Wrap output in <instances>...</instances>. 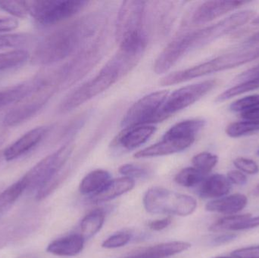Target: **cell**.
Returning a JSON list of instances; mask_svg holds the SVG:
<instances>
[{
  "mask_svg": "<svg viewBox=\"0 0 259 258\" xmlns=\"http://www.w3.org/2000/svg\"><path fill=\"white\" fill-rule=\"evenodd\" d=\"M258 89H259L258 80H251L240 82L239 84L232 86V87L222 92L220 95H218L215 101L218 103L223 102V101H228V99L233 98V97L237 96V95H241V94L246 93V92Z\"/></svg>",
  "mask_w": 259,
  "mask_h": 258,
  "instance_id": "obj_31",
  "label": "cell"
},
{
  "mask_svg": "<svg viewBox=\"0 0 259 258\" xmlns=\"http://www.w3.org/2000/svg\"><path fill=\"white\" fill-rule=\"evenodd\" d=\"M257 154L259 156V149L258 150V151H257Z\"/></svg>",
  "mask_w": 259,
  "mask_h": 258,
  "instance_id": "obj_55",
  "label": "cell"
},
{
  "mask_svg": "<svg viewBox=\"0 0 259 258\" xmlns=\"http://www.w3.org/2000/svg\"><path fill=\"white\" fill-rule=\"evenodd\" d=\"M41 78L37 77L30 81L24 82L9 89L0 90V111L12 103H18L30 95L40 85Z\"/></svg>",
  "mask_w": 259,
  "mask_h": 258,
  "instance_id": "obj_23",
  "label": "cell"
},
{
  "mask_svg": "<svg viewBox=\"0 0 259 258\" xmlns=\"http://www.w3.org/2000/svg\"><path fill=\"white\" fill-rule=\"evenodd\" d=\"M101 13L81 17L47 35L33 51L32 63L50 65L75 55L100 33Z\"/></svg>",
  "mask_w": 259,
  "mask_h": 258,
  "instance_id": "obj_1",
  "label": "cell"
},
{
  "mask_svg": "<svg viewBox=\"0 0 259 258\" xmlns=\"http://www.w3.org/2000/svg\"><path fill=\"white\" fill-rule=\"evenodd\" d=\"M26 192V186L20 179L0 193V220L9 212L18 198Z\"/></svg>",
  "mask_w": 259,
  "mask_h": 258,
  "instance_id": "obj_27",
  "label": "cell"
},
{
  "mask_svg": "<svg viewBox=\"0 0 259 258\" xmlns=\"http://www.w3.org/2000/svg\"><path fill=\"white\" fill-rule=\"evenodd\" d=\"M6 137H7V133L5 130L0 131V146L4 143Z\"/></svg>",
  "mask_w": 259,
  "mask_h": 258,
  "instance_id": "obj_49",
  "label": "cell"
},
{
  "mask_svg": "<svg viewBox=\"0 0 259 258\" xmlns=\"http://www.w3.org/2000/svg\"><path fill=\"white\" fill-rule=\"evenodd\" d=\"M146 4L144 1L123 2L115 24V39L119 45L130 38L146 33L143 25Z\"/></svg>",
  "mask_w": 259,
  "mask_h": 258,
  "instance_id": "obj_12",
  "label": "cell"
},
{
  "mask_svg": "<svg viewBox=\"0 0 259 258\" xmlns=\"http://www.w3.org/2000/svg\"><path fill=\"white\" fill-rule=\"evenodd\" d=\"M42 213L30 209L12 217L0 227V250L27 239L40 227Z\"/></svg>",
  "mask_w": 259,
  "mask_h": 258,
  "instance_id": "obj_10",
  "label": "cell"
},
{
  "mask_svg": "<svg viewBox=\"0 0 259 258\" xmlns=\"http://www.w3.org/2000/svg\"><path fill=\"white\" fill-rule=\"evenodd\" d=\"M0 8L5 12L14 15L17 18H26L29 15L28 5L27 1H1L0 0Z\"/></svg>",
  "mask_w": 259,
  "mask_h": 258,
  "instance_id": "obj_35",
  "label": "cell"
},
{
  "mask_svg": "<svg viewBox=\"0 0 259 258\" xmlns=\"http://www.w3.org/2000/svg\"><path fill=\"white\" fill-rule=\"evenodd\" d=\"M107 39L104 30L87 44L74 57L58 68L62 89H67L84 77L99 63L106 48Z\"/></svg>",
  "mask_w": 259,
  "mask_h": 258,
  "instance_id": "obj_2",
  "label": "cell"
},
{
  "mask_svg": "<svg viewBox=\"0 0 259 258\" xmlns=\"http://www.w3.org/2000/svg\"><path fill=\"white\" fill-rule=\"evenodd\" d=\"M259 106V94L248 95L234 101L230 106V109L234 112H246Z\"/></svg>",
  "mask_w": 259,
  "mask_h": 258,
  "instance_id": "obj_36",
  "label": "cell"
},
{
  "mask_svg": "<svg viewBox=\"0 0 259 258\" xmlns=\"http://www.w3.org/2000/svg\"><path fill=\"white\" fill-rule=\"evenodd\" d=\"M257 59H259V45L254 47L241 45V48L192 67L190 74L193 79L198 78L213 73L237 68Z\"/></svg>",
  "mask_w": 259,
  "mask_h": 258,
  "instance_id": "obj_11",
  "label": "cell"
},
{
  "mask_svg": "<svg viewBox=\"0 0 259 258\" xmlns=\"http://www.w3.org/2000/svg\"><path fill=\"white\" fill-rule=\"evenodd\" d=\"M18 27V21L12 18H0V32L12 31Z\"/></svg>",
  "mask_w": 259,
  "mask_h": 258,
  "instance_id": "obj_45",
  "label": "cell"
},
{
  "mask_svg": "<svg viewBox=\"0 0 259 258\" xmlns=\"http://www.w3.org/2000/svg\"><path fill=\"white\" fill-rule=\"evenodd\" d=\"M241 118L247 121H259V106L250 110L240 113Z\"/></svg>",
  "mask_w": 259,
  "mask_h": 258,
  "instance_id": "obj_47",
  "label": "cell"
},
{
  "mask_svg": "<svg viewBox=\"0 0 259 258\" xmlns=\"http://www.w3.org/2000/svg\"><path fill=\"white\" fill-rule=\"evenodd\" d=\"M218 162H219V157L215 154L207 152V151L199 153L192 159V163L194 168L205 174L211 172L217 165Z\"/></svg>",
  "mask_w": 259,
  "mask_h": 258,
  "instance_id": "obj_34",
  "label": "cell"
},
{
  "mask_svg": "<svg viewBox=\"0 0 259 258\" xmlns=\"http://www.w3.org/2000/svg\"><path fill=\"white\" fill-rule=\"evenodd\" d=\"M167 90L157 91L134 103L121 121L123 128L140 125H152L154 118L168 96Z\"/></svg>",
  "mask_w": 259,
  "mask_h": 258,
  "instance_id": "obj_13",
  "label": "cell"
},
{
  "mask_svg": "<svg viewBox=\"0 0 259 258\" xmlns=\"http://www.w3.org/2000/svg\"><path fill=\"white\" fill-rule=\"evenodd\" d=\"M234 165L239 171L246 173L249 175H254L259 172V166L256 162L252 159L246 158H237L234 161Z\"/></svg>",
  "mask_w": 259,
  "mask_h": 258,
  "instance_id": "obj_39",
  "label": "cell"
},
{
  "mask_svg": "<svg viewBox=\"0 0 259 258\" xmlns=\"http://www.w3.org/2000/svg\"><path fill=\"white\" fill-rule=\"evenodd\" d=\"M252 194H253L255 196L259 197V183H258V184L255 186V187L254 188Z\"/></svg>",
  "mask_w": 259,
  "mask_h": 258,
  "instance_id": "obj_50",
  "label": "cell"
},
{
  "mask_svg": "<svg viewBox=\"0 0 259 258\" xmlns=\"http://www.w3.org/2000/svg\"><path fill=\"white\" fill-rule=\"evenodd\" d=\"M106 219L105 212L97 209L86 215L80 223V235L85 240L91 239L101 230Z\"/></svg>",
  "mask_w": 259,
  "mask_h": 258,
  "instance_id": "obj_26",
  "label": "cell"
},
{
  "mask_svg": "<svg viewBox=\"0 0 259 258\" xmlns=\"http://www.w3.org/2000/svg\"><path fill=\"white\" fill-rule=\"evenodd\" d=\"M214 258H234V257H218Z\"/></svg>",
  "mask_w": 259,
  "mask_h": 258,
  "instance_id": "obj_54",
  "label": "cell"
},
{
  "mask_svg": "<svg viewBox=\"0 0 259 258\" xmlns=\"http://www.w3.org/2000/svg\"><path fill=\"white\" fill-rule=\"evenodd\" d=\"M122 258H143L142 257H140V256L137 255V254H131V256H129V257H122Z\"/></svg>",
  "mask_w": 259,
  "mask_h": 258,
  "instance_id": "obj_52",
  "label": "cell"
},
{
  "mask_svg": "<svg viewBox=\"0 0 259 258\" xmlns=\"http://www.w3.org/2000/svg\"><path fill=\"white\" fill-rule=\"evenodd\" d=\"M172 219L170 217L163 218L161 220H156V221H151L148 224L149 229L154 231H161L164 229L168 227L171 224Z\"/></svg>",
  "mask_w": 259,
  "mask_h": 258,
  "instance_id": "obj_44",
  "label": "cell"
},
{
  "mask_svg": "<svg viewBox=\"0 0 259 258\" xmlns=\"http://www.w3.org/2000/svg\"><path fill=\"white\" fill-rule=\"evenodd\" d=\"M259 45V32L246 39L242 45L246 47H254Z\"/></svg>",
  "mask_w": 259,
  "mask_h": 258,
  "instance_id": "obj_48",
  "label": "cell"
},
{
  "mask_svg": "<svg viewBox=\"0 0 259 258\" xmlns=\"http://www.w3.org/2000/svg\"><path fill=\"white\" fill-rule=\"evenodd\" d=\"M190 247L189 242L173 241L148 247L134 254L143 258H165L187 251Z\"/></svg>",
  "mask_w": 259,
  "mask_h": 258,
  "instance_id": "obj_22",
  "label": "cell"
},
{
  "mask_svg": "<svg viewBox=\"0 0 259 258\" xmlns=\"http://www.w3.org/2000/svg\"><path fill=\"white\" fill-rule=\"evenodd\" d=\"M231 189V182L222 174H214L207 177L199 184L198 194L202 198H219L229 193Z\"/></svg>",
  "mask_w": 259,
  "mask_h": 258,
  "instance_id": "obj_21",
  "label": "cell"
},
{
  "mask_svg": "<svg viewBox=\"0 0 259 258\" xmlns=\"http://www.w3.org/2000/svg\"><path fill=\"white\" fill-rule=\"evenodd\" d=\"M242 1H207L196 8L191 21L196 25L206 24L246 4Z\"/></svg>",
  "mask_w": 259,
  "mask_h": 258,
  "instance_id": "obj_14",
  "label": "cell"
},
{
  "mask_svg": "<svg viewBox=\"0 0 259 258\" xmlns=\"http://www.w3.org/2000/svg\"><path fill=\"white\" fill-rule=\"evenodd\" d=\"M227 135L231 138H239L259 132V121H246L229 124L225 130Z\"/></svg>",
  "mask_w": 259,
  "mask_h": 258,
  "instance_id": "obj_30",
  "label": "cell"
},
{
  "mask_svg": "<svg viewBox=\"0 0 259 258\" xmlns=\"http://www.w3.org/2000/svg\"><path fill=\"white\" fill-rule=\"evenodd\" d=\"M85 239L80 234H70L49 244L47 251L60 257H74L83 251Z\"/></svg>",
  "mask_w": 259,
  "mask_h": 258,
  "instance_id": "obj_18",
  "label": "cell"
},
{
  "mask_svg": "<svg viewBox=\"0 0 259 258\" xmlns=\"http://www.w3.org/2000/svg\"><path fill=\"white\" fill-rule=\"evenodd\" d=\"M28 59L29 53L26 50L21 48L0 53V71L19 66Z\"/></svg>",
  "mask_w": 259,
  "mask_h": 258,
  "instance_id": "obj_29",
  "label": "cell"
},
{
  "mask_svg": "<svg viewBox=\"0 0 259 258\" xmlns=\"http://www.w3.org/2000/svg\"><path fill=\"white\" fill-rule=\"evenodd\" d=\"M227 178L228 179L231 183H234L238 186H242V185L246 184L247 182V177L243 174V172L240 171H231L228 173Z\"/></svg>",
  "mask_w": 259,
  "mask_h": 258,
  "instance_id": "obj_42",
  "label": "cell"
},
{
  "mask_svg": "<svg viewBox=\"0 0 259 258\" xmlns=\"http://www.w3.org/2000/svg\"><path fill=\"white\" fill-rule=\"evenodd\" d=\"M112 180L111 174L104 170H96L89 173L80 182V193L91 197L100 192Z\"/></svg>",
  "mask_w": 259,
  "mask_h": 258,
  "instance_id": "obj_24",
  "label": "cell"
},
{
  "mask_svg": "<svg viewBox=\"0 0 259 258\" xmlns=\"http://www.w3.org/2000/svg\"><path fill=\"white\" fill-rule=\"evenodd\" d=\"M254 17L255 12L253 10L240 11L212 25L183 33V42L187 54L205 46L233 30H237L253 19Z\"/></svg>",
  "mask_w": 259,
  "mask_h": 258,
  "instance_id": "obj_5",
  "label": "cell"
},
{
  "mask_svg": "<svg viewBox=\"0 0 259 258\" xmlns=\"http://www.w3.org/2000/svg\"><path fill=\"white\" fill-rule=\"evenodd\" d=\"M85 0L27 1L29 15L39 24L51 26L77 15L89 4Z\"/></svg>",
  "mask_w": 259,
  "mask_h": 258,
  "instance_id": "obj_7",
  "label": "cell"
},
{
  "mask_svg": "<svg viewBox=\"0 0 259 258\" xmlns=\"http://www.w3.org/2000/svg\"><path fill=\"white\" fill-rule=\"evenodd\" d=\"M234 258H259V245L239 248L231 253Z\"/></svg>",
  "mask_w": 259,
  "mask_h": 258,
  "instance_id": "obj_40",
  "label": "cell"
},
{
  "mask_svg": "<svg viewBox=\"0 0 259 258\" xmlns=\"http://www.w3.org/2000/svg\"><path fill=\"white\" fill-rule=\"evenodd\" d=\"M194 142V139L162 137V139L157 143L136 153L134 157L145 159L175 154L187 149Z\"/></svg>",
  "mask_w": 259,
  "mask_h": 258,
  "instance_id": "obj_16",
  "label": "cell"
},
{
  "mask_svg": "<svg viewBox=\"0 0 259 258\" xmlns=\"http://www.w3.org/2000/svg\"><path fill=\"white\" fill-rule=\"evenodd\" d=\"M252 24H255V25H258L259 17H257V18H253V20H252Z\"/></svg>",
  "mask_w": 259,
  "mask_h": 258,
  "instance_id": "obj_51",
  "label": "cell"
},
{
  "mask_svg": "<svg viewBox=\"0 0 259 258\" xmlns=\"http://www.w3.org/2000/svg\"><path fill=\"white\" fill-rule=\"evenodd\" d=\"M131 239V234L128 232H118L109 236L102 244V247L107 249L121 248L125 246Z\"/></svg>",
  "mask_w": 259,
  "mask_h": 258,
  "instance_id": "obj_37",
  "label": "cell"
},
{
  "mask_svg": "<svg viewBox=\"0 0 259 258\" xmlns=\"http://www.w3.org/2000/svg\"><path fill=\"white\" fill-rule=\"evenodd\" d=\"M259 80V65L254 68H250L247 71H244L236 78L237 81L243 82L246 80Z\"/></svg>",
  "mask_w": 259,
  "mask_h": 258,
  "instance_id": "obj_43",
  "label": "cell"
},
{
  "mask_svg": "<svg viewBox=\"0 0 259 258\" xmlns=\"http://www.w3.org/2000/svg\"><path fill=\"white\" fill-rule=\"evenodd\" d=\"M33 41V37L26 33H14V34L0 36V49L5 48H19L28 45Z\"/></svg>",
  "mask_w": 259,
  "mask_h": 258,
  "instance_id": "obj_33",
  "label": "cell"
},
{
  "mask_svg": "<svg viewBox=\"0 0 259 258\" xmlns=\"http://www.w3.org/2000/svg\"><path fill=\"white\" fill-rule=\"evenodd\" d=\"M74 148V144L68 142L57 151L44 158L30 171H27L21 177V180L27 187L26 192L36 195L39 189H42L63 169Z\"/></svg>",
  "mask_w": 259,
  "mask_h": 258,
  "instance_id": "obj_6",
  "label": "cell"
},
{
  "mask_svg": "<svg viewBox=\"0 0 259 258\" xmlns=\"http://www.w3.org/2000/svg\"><path fill=\"white\" fill-rule=\"evenodd\" d=\"M119 172L124 177L131 179L145 178L150 174L149 168L134 164H126L120 167Z\"/></svg>",
  "mask_w": 259,
  "mask_h": 258,
  "instance_id": "obj_38",
  "label": "cell"
},
{
  "mask_svg": "<svg viewBox=\"0 0 259 258\" xmlns=\"http://www.w3.org/2000/svg\"><path fill=\"white\" fill-rule=\"evenodd\" d=\"M205 122L204 120L191 119L181 121L170 127L163 137L177 139H196V136L201 131Z\"/></svg>",
  "mask_w": 259,
  "mask_h": 258,
  "instance_id": "obj_25",
  "label": "cell"
},
{
  "mask_svg": "<svg viewBox=\"0 0 259 258\" xmlns=\"http://www.w3.org/2000/svg\"><path fill=\"white\" fill-rule=\"evenodd\" d=\"M250 214L241 215H229L228 217L221 218L219 221L211 224L209 227V231L213 233L221 232L232 231L233 228L239 223L251 218Z\"/></svg>",
  "mask_w": 259,
  "mask_h": 258,
  "instance_id": "obj_32",
  "label": "cell"
},
{
  "mask_svg": "<svg viewBox=\"0 0 259 258\" xmlns=\"http://www.w3.org/2000/svg\"><path fill=\"white\" fill-rule=\"evenodd\" d=\"M237 236L234 233H226L220 235L213 239L212 243L215 245H222L229 243L237 239Z\"/></svg>",
  "mask_w": 259,
  "mask_h": 258,
  "instance_id": "obj_46",
  "label": "cell"
},
{
  "mask_svg": "<svg viewBox=\"0 0 259 258\" xmlns=\"http://www.w3.org/2000/svg\"><path fill=\"white\" fill-rule=\"evenodd\" d=\"M118 80L119 77L115 73L103 67L95 77L68 94L59 105L58 112L60 114L71 112L107 90Z\"/></svg>",
  "mask_w": 259,
  "mask_h": 258,
  "instance_id": "obj_8",
  "label": "cell"
},
{
  "mask_svg": "<svg viewBox=\"0 0 259 258\" xmlns=\"http://www.w3.org/2000/svg\"><path fill=\"white\" fill-rule=\"evenodd\" d=\"M3 185L0 184V193L3 192Z\"/></svg>",
  "mask_w": 259,
  "mask_h": 258,
  "instance_id": "obj_53",
  "label": "cell"
},
{
  "mask_svg": "<svg viewBox=\"0 0 259 258\" xmlns=\"http://www.w3.org/2000/svg\"><path fill=\"white\" fill-rule=\"evenodd\" d=\"M143 201L146 212L152 215L187 217L197 208V201L193 197L158 186L148 189Z\"/></svg>",
  "mask_w": 259,
  "mask_h": 258,
  "instance_id": "obj_4",
  "label": "cell"
},
{
  "mask_svg": "<svg viewBox=\"0 0 259 258\" xmlns=\"http://www.w3.org/2000/svg\"><path fill=\"white\" fill-rule=\"evenodd\" d=\"M248 199L243 194H234L209 201L205 206L208 212L232 215L241 212L247 205Z\"/></svg>",
  "mask_w": 259,
  "mask_h": 258,
  "instance_id": "obj_20",
  "label": "cell"
},
{
  "mask_svg": "<svg viewBox=\"0 0 259 258\" xmlns=\"http://www.w3.org/2000/svg\"><path fill=\"white\" fill-rule=\"evenodd\" d=\"M41 77V83L30 95L18 102L16 107L8 112L3 120L6 127H15L36 115L53 95L61 89L56 71Z\"/></svg>",
  "mask_w": 259,
  "mask_h": 258,
  "instance_id": "obj_3",
  "label": "cell"
},
{
  "mask_svg": "<svg viewBox=\"0 0 259 258\" xmlns=\"http://www.w3.org/2000/svg\"><path fill=\"white\" fill-rule=\"evenodd\" d=\"M50 127H38L23 135L15 142L9 145L3 153L8 162L15 160L38 145L50 131Z\"/></svg>",
  "mask_w": 259,
  "mask_h": 258,
  "instance_id": "obj_15",
  "label": "cell"
},
{
  "mask_svg": "<svg viewBox=\"0 0 259 258\" xmlns=\"http://www.w3.org/2000/svg\"><path fill=\"white\" fill-rule=\"evenodd\" d=\"M259 227V216L255 218H248L242 222L239 223L233 228L232 231H240V230H250Z\"/></svg>",
  "mask_w": 259,
  "mask_h": 258,
  "instance_id": "obj_41",
  "label": "cell"
},
{
  "mask_svg": "<svg viewBox=\"0 0 259 258\" xmlns=\"http://www.w3.org/2000/svg\"><path fill=\"white\" fill-rule=\"evenodd\" d=\"M206 177L207 174L194 167H190L181 170L175 176V181L184 187H193L200 184Z\"/></svg>",
  "mask_w": 259,
  "mask_h": 258,
  "instance_id": "obj_28",
  "label": "cell"
},
{
  "mask_svg": "<svg viewBox=\"0 0 259 258\" xmlns=\"http://www.w3.org/2000/svg\"><path fill=\"white\" fill-rule=\"evenodd\" d=\"M217 85L214 80H205L195 84L188 85L175 91L166 98L164 104L154 118L152 124L162 122L180 111L185 109L200 99L212 90Z\"/></svg>",
  "mask_w": 259,
  "mask_h": 258,
  "instance_id": "obj_9",
  "label": "cell"
},
{
  "mask_svg": "<svg viewBox=\"0 0 259 258\" xmlns=\"http://www.w3.org/2000/svg\"><path fill=\"white\" fill-rule=\"evenodd\" d=\"M155 130L156 127L153 125H140L124 129L113 143L124 149L134 150L147 142Z\"/></svg>",
  "mask_w": 259,
  "mask_h": 258,
  "instance_id": "obj_17",
  "label": "cell"
},
{
  "mask_svg": "<svg viewBox=\"0 0 259 258\" xmlns=\"http://www.w3.org/2000/svg\"><path fill=\"white\" fill-rule=\"evenodd\" d=\"M134 186L135 180L134 179L126 177L114 179L111 180L100 192L90 197V201L94 204H100L111 201L117 197L131 192Z\"/></svg>",
  "mask_w": 259,
  "mask_h": 258,
  "instance_id": "obj_19",
  "label": "cell"
}]
</instances>
